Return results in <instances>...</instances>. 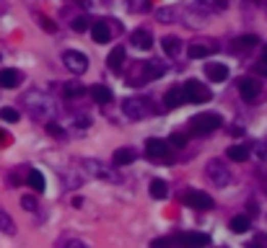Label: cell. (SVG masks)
Masks as SVG:
<instances>
[{
  "mask_svg": "<svg viewBox=\"0 0 267 248\" xmlns=\"http://www.w3.org/2000/svg\"><path fill=\"white\" fill-rule=\"evenodd\" d=\"M70 26H73V31H86L88 29V18L86 16H78V18L70 21Z\"/></svg>",
  "mask_w": 267,
  "mask_h": 248,
  "instance_id": "obj_33",
  "label": "cell"
},
{
  "mask_svg": "<svg viewBox=\"0 0 267 248\" xmlns=\"http://www.w3.org/2000/svg\"><path fill=\"white\" fill-rule=\"evenodd\" d=\"M91 36H94V41H96V44H106V41H109V36H112V31H109L106 21H96V23L91 26Z\"/></svg>",
  "mask_w": 267,
  "mask_h": 248,
  "instance_id": "obj_17",
  "label": "cell"
},
{
  "mask_svg": "<svg viewBox=\"0 0 267 248\" xmlns=\"http://www.w3.org/2000/svg\"><path fill=\"white\" fill-rule=\"evenodd\" d=\"M26 181H29V186L36 191V194H42L44 191V176H42V171H29V176H26Z\"/></svg>",
  "mask_w": 267,
  "mask_h": 248,
  "instance_id": "obj_22",
  "label": "cell"
},
{
  "mask_svg": "<svg viewBox=\"0 0 267 248\" xmlns=\"http://www.w3.org/2000/svg\"><path fill=\"white\" fill-rule=\"evenodd\" d=\"M171 245H174V238H159L150 243V248H171Z\"/></svg>",
  "mask_w": 267,
  "mask_h": 248,
  "instance_id": "obj_34",
  "label": "cell"
},
{
  "mask_svg": "<svg viewBox=\"0 0 267 248\" xmlns=\"http://www.w3.org/2000/svg\"><path fill=\"white\" fill-rule=\"evenodd\" d=\"M228 158L236 160V163H244L249 158V147L247 145H231V147H228Z\"/></svg>",
  "mask_w": 267,
  "mask_h": 248,
  "instance_id": "obj_27",
  "label": "cell"
},
{
  "mask_svg": "<svg viewBox=\"0 0 267 248\" xmlns=\"http://www.w3.org/2000/svg\"><path fill=\"white\" fill-rule=\"evenodd\" d=\"M189 124H192V132L208 135V132H215V130L220 127L223 119H220V114H215V111H205V114H197Z\"/></svg>",
  "mask_w": 267,
  "mask_h": 248,
  "instance_id": "obj_3",
  "label": "cell"
},
{
  "mask_svg": "<svg viewBox=\"0 0 267 248\" xmlns=\"http://www.w3.org/2000/svg\"><path fill=\"white\" fill-rule=\"evenodd\" d=\"M150 196H153V199H166V196H169L166 181H161V179H153V181H150Z\"/></svg>",
  "mask_w": 267,
  "mask_h": 248,
  "instance_id": "obj_24",
  "label": "cell"
},
{
  "mask_svg": "<svg viewBox=\"0 0 267 248\" xmlns=\"http://www.w3.org/2000/svg\"><path fill=\"white\" fill-rule=\"evenodd\" d=\"M47 132H50V135H62V127H60L55 119H50V121H47Z\"/></svg>",
  "mask_w": 267,
  "mask_h": 248,
  "instance_id": "obj_37",
  "label": "cell"
},
{
  "mask_svg": "<svg viewBox=\"0 0 267 248\" xmlns=\"http://www.w3.org/2000/svg\"><path fill=\"white\" fill-rule=\"evenodd\" d=\"M83 171H86L88 176H94V179H106V181L114 179V173L106 168L101 160H91V158H86V160H83Z\"/></svg>",
  "mask_w": 267,
  "mask_h": 248,
  "instance_id": "obj_9",
  "label": "cell"
},
{
  "mask_svg": "<svg viewBox=\"0 0 267 248\" xmlns=\"http://www.w3.org/2000/svg\"><path fill=\"white\" fill-rule=\"evenodd\" d=\"M171 145L182 150V147L187 145V137H184V135H179V132H174V135H171Z\"/></svg>",
  "mask_w": 267,
  "mask_h": 248,
  "instance_id": "obj_35",
  "label": "cell"
},
{
  "mask_svg": "<svg viewBox=\"0 0 267 248\" xmlns=\"http://www.w3.org/2000/svg\"><path fill=\"white\" fill-rule=\"evenodd\" d=\"M24 104H26L29 114L34 119H39V121H50L52 114H55V101L50 96H44L42 91H29L24 96Z\"/></svg>",
  "mask_w": 267,
  "mask_h": 248,
  "instance_id": "obj_1",
  "label": "cell"
},
{
  "mask_svg": "<svg viewBox=\"0 0 267 248\" xmlns=\"http://www.w3.org/2000/svg\"><path fill=\"white\" fill-rule=\"evenodd\" d=\"M122 111H125L130 119H143V116L150 114V106H148V101H143V98H127V101L122 104Z\"/></svg>",
  "mask_w": 267,
  "mask_h": 248,
  "instance_id": "obj_8",
  "label": "cell"
},
{
  "mask_svg": "<svg viewBox=\"0 0 267 248\" xmlns=\"http://www.w3.org/2000/svg\"><path fill=\"white\" fill-rule=\"evenodd\" d=\"M21 83V72L13 70V67H6L0 70V88H16Z\"/></svg>",
  "mask_w": 267,
  "mask_h": 248,
  "instance_id": "obj_13",
  "label": "cell"
},
{
  "mask_svg": "<svg viewBox=\"0 0 267 248\" xmlns=\"http://www.w3.org/2000/svg\"><path fill=\"white\" fill-rule=\"evenodd\" d=\"M164 104H166V109H176V106H184V104H187V98H184L182 88H171V91H166Z\"/></svg>",
  "mask_w": 267,
  "mask_h": 248,
  "instance_id": "obj_18",
  "label": "cell"
},
{
  "mask_svg": "<svg viewBox=\"0 0 267 248\" xmlns=\"http://www.w3.org/2000/svg\"><path fill=\"white\" fill-rule=\"evenodd\" d=\"M0 233L16 235V222H13V217H11L6 210H0Z\"/></svg>",
  "mask_w": 267,
  "mask_h": 248,
  "instance_id": "obj_25",
  "label": "cell"
},
{
  "mask_svg": "<svg viewBox=\"0 0 267 248\" xmlns=\"http://www.w3.org/2000/svg\"><path fill=\"white\" fill-rule=\"evenodd\" d=\"M182 202H184L187 207H192V210H200V212L213 210V199H210L205 191H200V189H189V191H184Z\"/></svg>",
  "mask_w": 267,
  "mask_h": 248,
  "instance_id": "obj_5",
  "label": "cell"
},
{
  "mask_svg": "<svg viewBox=\"0 0 267 248\" xmlns=\"http://www.w3.org/2000/svg\"><path fill=\"white\" fill-rule=\"evenodd\" d=\"M247 248H259V240H257V243H249Z\"/></svg>",
  "mask_w": 267,
  "mask_h": 248,
  "instance_id": "obj_42",
  "label": "cell"
},
{
  "mask_svg": "<svg viewBox=\"0 0 267 248\" xmlns=\"http://www.w3.org/2000/svg\"><path fill=\"white\" fill-rule=\"evenodd\" d=\"M252 225H249V217L247 215H236L234 220H231V230L234 233H247Z\"/></svg>",
  "mask_w": 267,
  "mask_h": 248,
  "instance_id": "obj_29",
  "label": "cell"
},
{
  "mask_svg": "<svg viewBox=\"0 0 267 248\" xmlns=\"http://www.w3.org/2000/svg\"><path fill=\"white\" fill-rule=\"evenodd\" d=\"M215 49H218L215 44H200V41H195V44H189L187 55H189V60H203V57H210Z\"/></svg>",
  "mask_w": 267,
  "mask_h": 248,
  "instance_id": "obj_12",
  "label": "cell"
},
{
  "mask_svg": "<svg viewBox=\"0 0 267 248\" xmlns=\"http://www.w3.org/2000/svg\"><path fill=\"white\" fill-rule=\"evenodd\" d=\"M135 158H138L135 147H117V150H114V155H112V163L114 165H130Z\"/></svg>",
  "mask_w": 267,
  "mask_h": 248,
  "instance_id": "obj_11",
  "label": "cell"
},
{
  "mask_svg": "<svg viewBox=\"0 0 267 248\" xmlns=\"http://www.w3.org/2000/svg\"><path fill=\"white\" fill-rule=\"evenodd\" d=\"M39 26H42V29H47V31H57V26H55L50 18H44V16H39Z\"/></svg>",
  "mask_w": 267,
  "mask_h": 248,
  "instance_id": "obj_38",
  "label": "cell"
},
{
  "mask_svg": "<svg viewBox=\"0 0 267 248\" xmlns=\"http://www.w3.org/2000/svg\"><path fill=\"white\" fill-rule=\"evenodd\" d=\"M0 119L8 121V124H16V121L21 119V114H18V109H13V106H3V109H0Z\"/></svg>",
  "mask_w": 267,
  "mask_h": 248,
  "instance_id": "obj_30",
  "label": "cell"
},
{
  "mask_svg": "<svg viewBox=\"0 0 267 248\" xmlns=\"http://www.w3.org/2000/svg\"><path fill=\"white\" fill-rule=\"evenodd\" d=\"M156 16H159L161 23H174L176 21V8H159Z\"/></svg>",
  "mask_w": 267,
  "mask_h": 248,
  "instance_id": "obj_31",
  "label": "cell"
},
{
  "mask_svg": "<svg viewBox=\"0 0 267 248\" xmlns=\"http://www.w3.org/2000/svg\"><path fill=\"white\" fill-rule=\"evenodd\" d=\"M132 44H135L138 49H150V47H153V36H150V31L140 29V31L132 34Z\"/></svg>",
  "mask_w": 267,
  "mask_h": 248,
  "instance_id": "obj_19",
  "label": "cell"
},
{
  "mask_svg": "<svg viewBox=\"0 0 267 248\" xmlns=\"http://www.w3.org/2000/svg\"><path fill=\"white\" fill-rule=\"evenodd\" d=\"M161 47H164V52H166L169 57H176L179 49H182V44H179L176 36H164V39H161Z\"/></svg>",
  "mask_w": 267,
  "mask_h": 248,
  "instance_id": "obj_23",
  "label": "cell"
},
{
  "mask_svg": "<svg viewBox=\"0 0 267 248\" xmlns=\"http://www.w3.org/2000/svg\"><path fill=\"white\" fill-rule=\"evenodd\" d=\"M106 65H109L112 72H120V70L125 67V49H122V47H114V49L109 52V57H106Z\"/></svg>",
  "mask_w": 267,
  "mask_h": 248,
  "instance_id": "obj_15",
  "label": "cell"
},
{
  "mask_svg": "<svg viewBox=\"0 0 267 248\" xmlns=\"http://www.w3.org/2000/svg\"><path fill=\"white\" fill-rule=\"evenodd\" d=\"M91 98L104 106V104H112L114 93H112V88H106V86H94V88H91Z\"/></svg>",
  "mask_w": 267,
  "mask_h": 248,
  "instance_id": "obj_20",
  "label": "cell"
},
{
  "mask_svg": "<svg viewBox=\"0 0 267 248\" xmlns=\"http://www.w3.org/2000/svg\"><path fill=\"white\" fill-rule=\"evenodd\" d=\"M73 3H78V6H83V8H88V6H91V0H73Z\"/></svg>",
  "mask_w": 267,
  "mask_h": 248,
  "instance_id": "obj_40",
  "label": "cell"
},
{
  "mask_svg": "<svg viewBox=\"0 0 267 248\" xmlns=\"http://www.w3.org/2000/svg\"><path fill=\"white\" fill-rule=\"evenodd\" d=\"M205 173H208V179H210L218 189H226L228 184H231V173H228V168H226L220 160H210V163L205 165Z\"/></svg>",
  "mask_w": 267,
  "mask_h": 248,
  "instance_id": "obj_4",
  "label": "cell"
},
{
  "mask_svg": "<svg viewBox=\"0 0 267 248\" xmlns=\"http://www.w3.org/2000/svg\"><path fill=\"white\" fill-rule=\"evenodd\" d=\"M62 248H91V245H88L86 240H78V238H73V240H68Z\"/></svg>",
  "mask_w": 267,
  "mask_h": 248,
  "instance_id": "obj_36",
  "label": "cell"
},
{
  "mask_svg": "<svg viewBox=\"0 0 267 248\" xmlns=\"http://www.w3.org/2000/svg\"><path fill=\"white\" fill-rule=\"evenodd\" d=\"M257 36L254 34H244V36H239V39H234V52H247V49H252V47H257Z\"/></svg>",
  "mask_w": 267,
  "mask_h": 248,
  "instance_id": "obj_21",
  "label": "cell"
},
{
  "mask_svg": "<svg viewBox=\"0 0 267 248\" xmlns=\"http://www.w3.org/2000/svg\"><path fill=\"white\" fill-rule=\"evenodd\" d=\"M262 60H267V47H262Z\"/></svg>",
  "mask_w": 267,
  "mask_h": 248,
  "instance_id": "obj_41",
  "label": "cell"
},
{
  "mask_svg": "<svg viewBox=\"0 0 267 248\" xmlns=\"http://www.w3.org/2000/svg\"><path fill=\"white\" fill-rule=\"evenodd\" d=\"M145 153H148V158H166L169 155V142L159 140V137H150L145 142Z\"/></svg>",
  "mask_w": 267,
  "mask_h": 248,
  "instance_id": "obj_10",
  "label": "cell"
},
{
  "mask_svg": "<svg viewBox=\"0 0 267 248\" xmlns=\"http://www.w3.org/2000/svg\"><path fill=\"white\" fill-rule=\"evenodd\" d=\"M239 93L244 96V98H257V93H259V83L254 80V78H241L239 80Z\"/></svg>",
  "mask_w": 267,
  "mask_h": 248,
  "instance_id": "obj_14",
  "label": "cell"
},
{
  "mask_svg": "<svg viewBox=\"0 0 267 248\" xmlns=\"http://www.w3.org/2000/svg\"><path fill=\"white\" fill-rule=\"evenodd\" d=\"M182 93H184L187 104H205L213 96L210 88L205 86V83H200V80H187L184 86H182Z\"/></svg>",
  "mask_w": 267,
  "mask_h": 248,
  "instance_id": "obj_2",
  "label": "cell"
},
{
  "mask_svg": "<svg viewBox=\"0 0 267 248\" xmlns=\"http://www.w3.org/2000/svg\"><path fill=\"white\" fill-rule=\"evenodd\" d=\"M86 93V86H83V83H65V96L68 98H78V96H83Z\"/></svg>",
  "mask_w": 267,
  "mask_h": 248,
  "instance_id": "obj_28",
  "label": "cell"
},
{
  "mask_svg": "<svg viewBox=\"0 0 267 248\" xmlns=\"http://www.w3.org/2000/svg\"><path fill=\"white\" fill-rule=\"evenodd\" d=\"M205 75H208L213 83H220V80L228 78V67L220 65V62H208V65H205Z\"/></svg>",
  "mask_w": 267,
  "mask_h": 248,
  "instance_id": "obj_16",
  "label": "cell"
},
{
  "mask_svg": "<svg viewBox=\"0 0 267 248\" xmlns=\"http://www.w3.org/2000/svg\"><path fill=\"white\" fill-rule=\"evenodd\" d=\"M21 207H24L26 212H34L36 207H39V202H36V199H34L31 194H26V196H21Z\"/></svg>",
  "mask_w": 267,
  "mask_h": 248,
  "instance_id": "obj_32",
  "label": "cell"
},
{
  "mask_svg": "<svg viewBox=\"0 0 267 248\" xmlns=\"http://www.w3.org/2000/svg\"><path fill=\"white\" fill-rule=\"evenodd\" d=\"M62 62H65V67H68L70 72H75V75H83V72L88 70V57H86L83 52H75V49H68V52L62 55Z\"/></svg>",
  "mask_w": 267,
  "mask_h": 248,
  "instance_id": "obj_6",
  "label": "cell"
},
{
  "mask_svg": "<svg viewBox=\"0 0 267 248\" xmlns=\"http://www.w3.org/2000/svg\"><path fill=\"white\" fill-rule=\"evenodd\" d=\"M174 243H179L182 248H205V245H210V235H205V233H179L174 238Z\"/></svg>",
  "mask_w": 267,
  "mask_h": 248,
  "instance_id": "obj_7",
  "label": "cell"
},
{
  "mask_svg": "<svg viewBox=\"0 0 267 248\" xmlns=\"http://www.w3.org/2000/svg\"><path fill=\"white\" fill-rule=\"evenodd\" d=\"M257 72L267 75V60H259V62H257Z\"/></svg>",
  "mask_w": 267,
  "mask_h": 248,
  "instance_id": "obj_39",
  "label": "cell"
},
{
  "mask_svg": "<svg viewBox=\"0 0 267 248\" xmlns=\"http://www.w3.org/2000/svg\"><path fill=\"white\" fill-rule=\"evenodd\" d=\"M143 70H145V80H156L166 72L164 65H156V62H143Z\"/></svg>",
  "mask_w": 267,
  "mask_h": 248,
  "instance_id": "obj_26",
  "label": "cell"
}]
</instances>
